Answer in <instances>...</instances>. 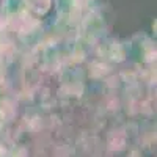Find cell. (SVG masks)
Segmentation results:
<instances>
[{
	"mask_svg": "<svg viewBox=\"0 0 157 157\" xmlns=\"http://www.w3.org/2000/svg\"><path fill=\"white\" fill-rule=\"evenodd\" d=\"M22 3L25 10L35 16H44L52 8V0H22Z\"/></svg>",
	"mask_w": 157,
	"mask_h": 157,
	"instance_id": "obj_1",
	"label": "cell"
},
{
	"mask_svg": "<svg viewBox=\"0 0 157 157\" xmlns=\"http://www.w3.org/2000/svg\"><path fill=\"white\" fill-rule=\"evenodd\" d=\"M3 3H5V0H0V8L3 10Z\"/></svg>",
	"mask_w": 157,
	"mask_h": 157,
	"instance_id": "obj_2",
	"label": "cell"
}]
</instances>
